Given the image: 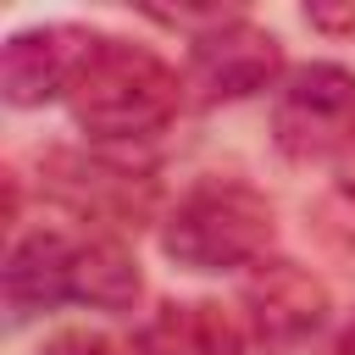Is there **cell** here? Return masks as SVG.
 <instances>
[{"instance_id":"obj_1","label":"cell","mask_w":355,"mask_h":355,"mask_svg":"<svg viewBox=\"0 0 355 355\" xmlns=\"http://www.w3.org/2000/svg\"><path fill=\"white\" fill-rule=\"evenodd\" d=\"M178 100H183L178 72L155 50L128 44V39H100L89 50L72 94H67L72 122L94 144H139V139H155L178 116Z\"/></svg>"},{"instance_id":"obj_2","label":"cell","mask_w":355,"mask_h":355,"mask_svg":"<svg viewBox=\"0 0 355 355\" xmlns=\"http://www.w3.org/2000/svg\"><path fill=\"white\" fill-rule=\"evenodd\" d=\"M272 239L277 216L266 194L233 178L194 183L161 227V250L189 272H244V266L255 272L261 261H272Z\"/></svg>"},{"instance_id":"obj_3","label":"cell","mask_w":355,"mask_h":355,"mask_svg":"<svg viewBox=\"0 0 355 355\" xmlns=\"http://www.w3.org/2000/svg\"><path fill=\"white\" fill-rule=\"evenodd\" d=\"M355 139V72L338 61H305L277 83L272 144L288 161H338Z\"/></svg>"},{"instance_id":"obj_4","label":"cell","mask_w":355,"mask_h":355,"mask_svg":"<svg viewBox=\"0 0 355 355\" xmlns=\"http://www.w3.org/2000/svg\"><path fill=\"white\" fill-rule=\"evenodd\" d=\"M283 78V44L233 17L200 39H189V67H183V89H194V100L205 105H227V100H250L261 89H272Z\"/></svg>"},{"instance_id":"obj_5","label":"cell","mask_w":355,"mask_h":355,"mask_svg":"<svg viewBox=\"0 0 355 355\" xmlns=\"http://www.w3.org/2000/svg\"><path fill=\"white\" fill-rule=\"evenodd\" d=\"M244 327L261 349H300L327 322V288L294 261H261L244 277Z\"/></svg>"},{"instance_id":"obj_6","label":"cell","mask_w":355,"mask_h":355,"mask_svg":"<svg viewBox=\"0 0 355 355\" xmlns=\"http://www.w3.org/2000/svg\"><path fill=\"white\" fill-rule=\"evenodd\" d=\"M94 44H100V33L72 28V22H44V28L11 33L0 50V94L11 105H44V100L72 94Z\"/></svg>"},{"instance_id":"obj_7","label":"cell","mask_w":355,"mask_h":355,"mask_svg":"<svg viewBox=\"0 0 355 355\" xmlns=\"http://www.w3.org/2000/svg\"><path fill=\"white\" fill-rule=\"evenodd\" d=\"M72 255H78V244L61 239V233H44V227L11 244L6 272H0L11 322L44 316V311H55V305L72 300Z\"/></svg>"},{"instance_id":"obj_8","label":"cell","mask_w":355,"mask_h":355,"mask_svg":"<svg viewBox=\"0 0 355 355\" xmlns=\"http://www.w3.org/2000/svg\"><path fill=\"white\" fill-rule=\"evenodd\" d=\"M50 189L72 205V211H89V216H139L144 200H150V183L144 172H122L111 161H83V155H50Z\"/></svg>"},{"instance_id":"obj_9","label":"cell","mask_w":355,"mask_h":355,"mask_svg":"<svg viewBox=\"0 0 355 355\" xmlns=\"http://www.w3.org/2000/svg\"><path fill=\"white\" fill-rule=\"evenodd\" d=\"M233 333L216 305H161L128 344L122 355H227Z\"/></svg>"},{"instance_id":"obj_10","label":"cell","mask_w":355,"mask_h":355,"mask_svg":"<svg viewBox=\"0 0 355 355\" xmlns=\"http://www.w3.org/2000/svg\"><path fill=\"white\" fill-rule=\"evenodd\" d=\"M144 277L122 239H83L72 255V300L94 311H133Z\"/></svg>"},{"instance_id":"obj_11","label":"cell","mask_w":355,"mask_h":355,"mask_svg":"<svg viewBox=\"0 0 355 355\" xmlns=\"http://www.w3.org/2000/svg\"><path fill=\"white\" fill-rule=\"evenodd\" d=\"M44 355H122L105 333H89V327H67L44 344Z\"/></svg>"},{"instance_id":"obj_12","label":"cell","mask_w":355,"mask_h":355,"mask_svg":"<svg viewBox=\"0 0 355 355\" xmlns=\"http://www.w3.org/2000/svg\"><path fill=\"white\" fill-rule=\"evenodd\" d=\"M305 22H311V28H327V33H355V6H344V11L311 6V11H305Z\"/></svg>"},{"instance_id":"obj_13","label":"cell","mask_w":355,"mask_h":355,"mask_svg":"<svg viewBox=\"0 0 355 355\" xmlns=\"http://www.w3.org/2000/svg\"><path fill=\"white\" fill-rule=\"evenodd\" d=\"M333 166H338V189H344V194H349V200H355V139H349V144H344V155H338V161H333Z\"/></svg>"},{"instance_id":"obj_14","label":"cell","mask_w":355,"mask_h":355,"mask_svg":"<svg viewBox=\"0 0 355 355\" xmlns=\"http://www.w3.org/2000/svg\"><path fill=\"white\" fill-rule=\"evenodd\" d=\"M322 355H355V322H349V327H338V333L322 344Z\"/></svg>"}]
</instances>
